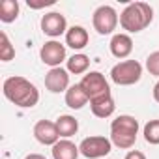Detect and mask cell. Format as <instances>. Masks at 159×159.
<instances>
[{
    "label": "cell",
    "mask_w": 159,
    "mask_h": 159,
    "mask_svg": "<svg viewBox=\"0 0 159 159\" xmlns=\"http://www.w3.org/2000/svg\"><path fill=\"white\" fill-rule=\"evenodd\" d=\"M51 153H52V159H79L81 150H79V146L75 142H71L69 139H62L52 146Z\"/></svg>",
    "instance_id": "5bb4252c"
},
{
    "label": "cell",
    "mask_w": 159,
    "mask_h": 159,
    "mask_svg": "<svg viewBox=\"0 0 159 159\" xmlns=\"http://www.w3.org/2000/svg\"><path fill=\"white\" fill-rule=\"evenodd\" d=\"M34 137H36V140H38L39 144H43V146H54V144L60 140L56 124H54V122H49V120H39V122L34 125Z\"/></svg>",
    "instance_id": "8fae6325"
},
{
    "label": "cell",
    "mask_w": 159,
    "mask_h": 159,
    "mask_svg": "<svg viewBox=\"0 0 159 159\" xmlns=\"http://www.w3.org/2000/svg\"><path fill=\"white\" fill-rule=\"evenodd\" d=\"M39 58H41V62L45 66H51V69L52 67H60V64L66 60V45H62L60 41L51 39V41H47L41 47Z\"/></svg>",
    "instance_id": "ba28073f"
},
{
    "label": "cell",
    "mask_w": 159,
    "mask_h": 159,
    "mask_svg": "<svg viewBox=\"0 0 159 159\" xmlns=\"http://www.w3.org/2000/svg\"><path fill=\"white\" fill-rule=\"evenodd\" d=\"M146 69L150 71V75L159 77V51H153L148 54L146 58Z\"/></svg>",
    "instance_id": "7402d4cb"
},
{
    "label": "cell",
    "mask_w": 159,
    "mask_h": 159,
    "mask_svg": "<svg viewBox=\"0 0 159 159\" xmlns=\"http://www.w3.org/2000/svg\"><path fill=\"white\" fill-rule=\"evenodd\" d=\"M144 140L148 144H159V120H150L144 125Z\"/></svg>",
    "instance_id": "44dd1931"
},
{
    "label": "cell",
    "mask_w": 159,
    "mask_h": 159,
    "mask_svg": "<svg viewBox=\"0 0 159 159\" xmlns=\"http://www.w3.org/2000/svg\"><path fill=\"white\" fill-rule=\"evenodd\" d=\"M118 13L112 6H99L94 15H92V25H94V30L101 36H107V34H112L118 26Z\"/></svg>",
    "instance_id": "8992f818"
},
{
    "label": "cell",
    "mask_w": 159,
    "mask_h": 159,
    "mask_svg": "<svg viewBox=\"0 0 159 159\" xmlns=\"http://www.w3.org/2000/svg\"><path fill=\"white\" fill-rule=\"evenodd\" d=\"M79 84H81V88L84 90V94L88 96L90 101L99 99V98H105V96H111L109 81L105 79V75L99 73V71H90V73H86Z\"/></svg>",
    "instance_id": "5b68a950"
},
{
    "label": "cell",
    "mask_w": 159,
    "mask_h": 159,
    "mask_svg": "<svg viewBox=\"0 0 159 159\" xmlns=\"http://www.w3.org/2000/svg\"><path fill=\"white\" fill-rule=\"evenodd\" d=\"M13 58H15V47L11 45V41H10L6 32H0V60L10 62Z\"/></svg>",
    "instance_id": "ffe728a7"
},
{
    "label": "cell",
    "mask_w": 159,
    "mask_h": 159,
    "mask_svg": "<svg viewBox=\"0 0 159 159\" xmlns=\"http://www.w3.org/2000/svg\"><path fill=\"white\" fill-rule=\"evenodd\" d=\"M140 77H142V66L137 60L118 62L111 69V79H112V83L118 84V86H131V84L140 81Z\"/></svg>",
    "instance_id": "277c9868"
},
{
    "label": "cell",
    "mask_w": 159,
    "mask_h": 159,
    "mask_svg": "<svg viewBox=\"0 0 159 159\" xmlns=\"http://www.w3.org/2000/svg\"><path fill=\"white\" fill-rule=\"evenodd\" d=\"M28 8L32 10H41V8H47V6H52L54 0H39V2H36V0H28Z\"/></svg>",
    "instance_id": "603a6c76"
},
{
    "label": "cell",
    "mask_w": 159,
    "mask_h": 159,
    "mask_svg": "<svg viewBox=\"0 0 159 159\" xmlns=\"http://www.w3.org/2000/svg\"><path fill=\"white\" fill-rule=\"evenodd\" d=\"M90 109H92L94 116H98V118H109V116L114 114L116 105H114L112 96H105V98H99V99L90 101Z\"/></svg>",
    "instance_id": "2e32d148"
},
{
    "label": "cell",
    "mask_w": 159,
    "mask_h": 159,
    "mask_svg": "<svg viewBox=\"0 0 159 159\" xmlns=\"http://www.w3.org/2000/svg\"><path fill=\"white\" fill-rule=\"evenodd\" d=\"M41 30L45 36H51V38H58L62 34L67 32V21L62 13L58 11H51V13H45L41 17Z\"/></svg>",
    "instance_id": "30bf717a"
},
{
    "label": "cell",
    "mask_w": 159,
    "mask_h": 159,
    "mask_svg": "<svg viewBox=\"0 0 159 159\" xmlns=\"http://www.w3.org/2000/svg\"><path fill=\"white\" fill-rule=\"evenodd\" d=\"M109 47H111L112 56L124 60V58H127V56L131 54V51H133V39H131L127 34H114L112 39H111V43H109Z\"/></svg>",
    "instance_id": "4fadbf2b"
},
{
    "label": "cell",
    "mask_w": 159,
    "mask_h": 159,
    "mask_svg": "<svg viewBox=\"0 0 159 159\" xmlns=\"http://www.w3.org/2000/svg\"><path fill=\"white\" fill-rule=\"evenodd\" d=\"M88 96L84 94V90L81 88V84H73L67 88L66 92V105L73 111H79V109H83L86 103H88Z\"/></svg>",
    "instance_id": "9a60e30c"
},
{
    "label": "cell",
    "mask_w": 159,
    "mask_h": 159,
    "mask_svg": "<svg viewBox=\"0 0 159 159\" xmlns=\"http://www.w3.org/2000/svg\"><path fill=\"white\" fill-rule=\"evenodd\" d=\"M19 17V2L17 0H2L0 2V21L13 23Z\"/></svg>",
    "instance_id": "d6986e66"
},
{
    "label": "cell",
    "mask_w": 159,
    "mask_h": 159,
    "mask_svg": "<svg viewBox=\"0 0 159 159\" xmlns=\"http://www.w3.org/2000/svg\"><path fill=\"white\" fill-rule=\"evenodd\" d=\"M25 159H47V157H43L41 153H28Z\"/></svg>",
    "instance_id": "484cf974"
},
{
    "label": "cell",
    "mask_w": 159,
    "mask_h": 159,
    "mask_svg": "<svg viewBox=\"0 0 159 159\" xmlns=\"http://www.w3.org/2000/svg\"><path fill=\"white\" fill-rule=\"evenodd\" d=\"M125 159H146V155H144L142 152H139V150H131V152L125 155Z\"/></svg>",
    "instance_id": "cb8c5ba5"
},
{
    "label": "cell",
    "mask_w": 159,
    "mask_h": 159,
    "mask_svg": "<svg viewBox=\"0 0 159 159\" xmlns=\"http://www.w3.org/2000/svg\"><path fill=\"white\" fill-rule=\"evenodd\" d=\"M88 39H90V36H88V30L84 26L75 25V26L67 28V32H66V45L71 47L73 51L84 49L88 45Z\"/></svg>",
    "instance_id": "7c38bea8"
},
{
    "label": "cell",
    "mask_w": 159,
    "mask_h": 159,
    "mask_svg": "<svg viewBox=\"0 0 159 159\" xmlns=\"http://www.w3.org/2000/svg\"><path fill=\"white\" fill-rule=\"evenodd\" d=\"M79 150H81V155H84L86 159H99V157H105L111 153L112 142H111V139L94 135V137L83 139V142L79 144Z\"/></svg>",
    "instance_id": "52a82bcc"
},
{
    "label": "cell",
    "mask_w": 159,
    "mask_h": 159,
    "mask_svg": "<svg viewBox=\"0 0 159 159\" xmlns=\"http://www.w3.org/2000/svg\"><path fill=\"white\" fill-rule=\"evenodd\" d=\"M153 21V10L146 2H131L120 13V26L129 34L142 32Z\"/></svg>",
    "instance_id": "7a4b0ae2"
},
{
    "label": "cell",
    "mask_w": 159,
    "mask_h": 159,
    "mask_svg": "<svg viewBox=\"0 0 159 159\" xmlns=\"http://www.w3.org/2000/svg\"><path fill=\"white\" fill-rule=\"evenodd\" d=\"M54 124H56L58 135H60L62 139H69V137H73V135L79 131V122H77L75 116H71V114H62V116H58Z\"/></svg>",
    "instance_id": "e0dca14e"
},
{
    "label": "cell",
    "mask_w": 159,
    "mask_h": 159,
    "mask_svg": "<svg viewBox=\"0 0 159 159\" xmlns=\"http://www.w3.org/2000/svg\"><path fill=\"white\" fill-rule=\"evenodd\" d=\"M45 88L51 94H60L67 92L69 88V71L64 67H52L45 75Z\"/></svg>",
    "instance_id": "9c48e42d"
},
{
    "label": "cell",
    "mask_w": 159,
    "mask_h": 159,
    "mask_svg": "<svg viewBox=\"0 0 159 159\" xmlns=\"http://www.w3.org/2000/svg\"><path fill=\"white\" fill-rule=\"evenodd\" d=\"M153 99L159 103V81L155 83V86H153Z\"/></svg>",
    "instance_id": "d4e9b609"
},
{
    "label": "cell",
    "mask_w": 159,
    "mask_h": 159,
    "mask_svg": "<svg viewBox=\"0 0 159 159\" xmlns=\"http://www.w3.org/2000/svg\"><path fill=\"white\" fill-rule=\"evenodd\" d=\"M90 67V58L83 52H77L71 58H67V71L73 75H83Z\"/></svg>",
    "instance_id": "ac0fdd59"
},
{
    "label": "cell",
    "mask_w": 159,
    "mask_h": 159,
    "mask_svg": "<svg viewBox=\"0 0 159 159\" xmlns=\"http://www.w3.org/2000/svg\"><path fill=\"white\" fill-rule=\"evenodd\" d=\"M139 135V122L135 116L129 114H120L118 118L112 120L111 124V142L116 148L127 150L135 144Z\"/></svg>",
    "instance_id": "3957f363"
},
{
    "label": "cell",
    "mask_w": 159,
    "mask_h": 159,
    "mask_svg": "<svg viewBox=\"0 0 159 159\" xmlns=\"http://www.w3.org/2000/svg\"><path fill=\"white\" fill-rule=\"evenodd\" d=\"M2 92L8 101L21 109H32L39 101V90L36 88V84L19 75L6 79L2 84Z\"/></svg>",
    "instance_id": "6da1fadb"
}]
</instances>
